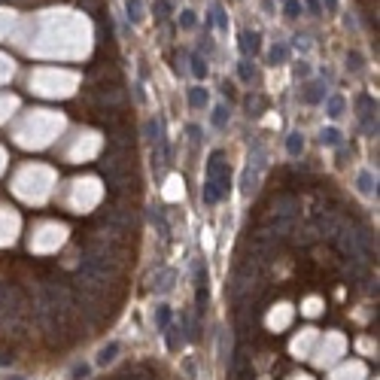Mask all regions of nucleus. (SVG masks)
<instances>
[{
	"mask_svg": "<svg viewBox=\"0 0 380 380\" xmlns=\"http://www.w3.org/2000/svg\"><path fill=\"white\" fill-rule=\"evenodd\" d=\"M228 186H231V176H228V165H225V155L222 152H213L207 161V183H204V201L216 204L222 195H228Z\"/></svg>",
	"mask_w": 380,
	"mask_h": 380,
	"instance_id": "obj_1",
	"label": "nucleus"
},
{
	"mask_svg": "<svg viewBox=\"0 0 380 380\" xmlns=\"http://www.w3.org/2000/svg\"><path fill=\"white\" fill-rule=\"evenodd\" d=\"M341 353H344V338H341V335H329V338H325V344L313 353V365L329 368V365H335V362H338V356H341Z\"/></svg>",
	"mask_w": 380,
	"mask_h": 380,
	"instance_id": "obj_2",
	"label": "nucleus"
},
{
	"mask_svg": "<svg viewBox=\"0 0 380 380\" xmlns=\"http://www.w3.org/2000/svg\"><path fill=\"white\" fill-rule=\"evenodd\" d=\"M332 380H365V365H362V362H344V365L332 374Z\"/></svg>",
	"mask_w": 380,
	"mask_h": 380,
	"instance_id": "obj_3",
	"label": "nucleus"
},
{
	"mask_svg": "<svg viewBox=\"0 0 380 380\" xmlns=\"http://www.w3.org/2000/svg\"><path fill=\"white\" fill-rule=\"evenodd\" d=\"M313 338H316V335H313V329H304V332H301V335L292 341V356H295V359H307Z\"/></svg>",
	"mask_w": 380,
	"mask_h": 380,
	"instance_id": "obj_4",
	"label": "nucleus"
},
{
	"mask_svg": "<svg viewBox=\"0 0 380 380\" xmlns=\"http://www.w3.org/2000/svg\"><path fill=\"white\" fill-rule=\"evenodd\" d=\"M241 49H243V55H256V52H259V34H256V31H243Z\"/></svg>",
	"mask_w": 380,
	"mask_h": 380,
	"instance_id": "obj_5",
	"label": "nucleus"
},
{
	"mask_svg": "<svg viewBox=\"0 0 380 380\" xmlns=\"http://www.w3.org/2000/svg\"><path fill=\"white\" fill-rule=\"evenodd\" d=\"M280 307H283V311H274L271 316H268V325H271L274 332H280V329L289 322V311H286V304H280Z\"/></svg>",
	"mask_w": 380,
	"mask_h": 380,
	"instance_id": "obj_6",
	"label": "nucleus"
},
{
	"mask_svg": "<svg viewBox=\"0 0 380 380\" xmlns=\"http://www.w3.org/2000/svg\"><path fill=\"white\" fill-rule=\"evenodd\" d=\"M286 149H289V155H301V149H304V137H301L298 131H292L289 140H286Z\"/></svg>",
	"mask_w": 380,
	"mask_h": 380,
	"instance_id": "obj_7",
	"label": "nucleus"
},
{
	"mask_svg": "<svg viewBox=\"0 0 380 380\" xmlns=\"http://www.w3.org/2000/svg\"><path fill=\"white\" fill-rule=\"evenodd\" d=\"M207 92H204V88H192V92H189V104L195 106V110H201V106H207Z\"/></svg>",
	"mask_w": 380,
	"mask_h": 380,
	"instance_id": "obj_8",
	"label": "nucleus"
},
{
	"mask_svg": "<svg viewBox=\"0 0 380 380\" xmlns=\"http://www.w3.org/2000/svg\"><path fill=\"white\" fill-rule=\"evenodd\" d=\"M359 189H362L365 195H371V192H374V179H371V173H368V171L359 173Z\"/></svg>",
	"mask_w": 380,
	"mask_h": 380,
	"instance_id": "obj_9",
	"label": "nucleus"
},
{
	"mask_svg": "<svg viewBox=\"0 0 380 380\" xmlns=\"http://www.w3.org/2000/svg\"><path fill=\"white\" fill-rule=\"evenodd\" d=\"M128 19H131V22H140V19H143V6H140V0H128Z\"/></svg>",
	"mask_w": 380,
	"mask_h": 380,
	"instance_id": "obj_10",
	"label": "nucleus"
},
{
	"mask_svg": "<svg viewBox=\"0 0 380 380\" xmlns=\"http://www.w3.org/2000/svg\"><path fill=\"white\" fill-rule=\"evenodd\" d=\"M225 119H228V110H225V106H216V110H213V125H216V128H225Z\"/></svg>",
	"mask_w": 380,
	"mask_h": 380,
	"instance_id": "obj_11",
	"label": "nucleus"
},
{
	"mask_svg": "<svg viewBox=\"0 0 380 380\" xmlns=\"http://www.w3.org/2000/svg\"><path fill=\"white\" fill-rule=\"evenodd\" d=\"M341 110H344V98H329V116H341Z\"/></svg>",
	"mask_w": 380,
	"mask_h": 380,
	"instance_id": "obj_12",
	"label": "nucleus"
},
{
	"mask_svg": "<svg viewBox=\"0 0 380 380\" xmlns=\"http://www.w3.org/2000/svg\"><path fill=\"white\" fill-rule=\"evenodd\" d=\"M179 25H183L186 31L195 28V12H192V9H183V12H179Z\"/></svg>",
	"mask_w": 380,
	"mask_h": 380,
	"instance_id": "obj_13",
	"label": "nucleus"
},
{
	"mask_svg": "<svg viewBox=\"0 0 380 380\" xmlns=\"http://www.w3.org/2000/svg\"><path fill=\"white\" fill-rule=\"evenodd\" d=\"M116 350H119L116 344L104 347V350H101V359H98V362H101V365H106V362H113V359H116Z\"/></svg>",
	"mask_w": 380,
	"mask_h": 380,
	"instance_id": "obj_14",
	"label": "nucleus"
},
{
	"mask_svg": "<svg viewBox=\"0 0 380 380\" xmlns=\"http://www.w3.org/2000/svg\"><path fill=\"white\" fill-rule=\"evenodd\" d=\"M192 70H195V76H198V79H201V76H207V64H204V58H198V55H195V58H192Z\"/></svg>",
	"mask_w": 380,
	"mask_h": 380,
	"instance_id": "obj_15",
	"label": "nucleus"
},
{
	"mask_svg": "<svg viewBox=\"0 0 380 380\" xmlns=\"http://www.w3.org/2000/svg\"><path fill=\"white\" fill-rule=\"evenodd\" d=\"M286 55H289V49H286V46H274V49H271V61H286Z\"/></svg>",
	"mask_w": 380,
	"mask_h": 380,
	"instance_id": "obj_16",
	"label": "nucleus"
},
{
	"mask_svg": "<svg viewBox=\"0 0 380 380\" xmlns=\"http://www.w3.org/2000/svg\"><path fill=\"white\" fill-rule=\"evenodd\" d=\"M338 140H341V134H338L335 128H325V131H322V143H329V146H335Z\"/></svg>",
	"mask_w": 380,
	"mask_h": 380,
	"instance_id": "obj_17",
	"label": "nucleus"
},
{
	"mask_svg": "<svg viewBox=\"0 0 380 380\" xmlns=\"http://www.w3.org/2000/svg\"><path fill=\"white\" fill-rule=\"evenodd\" d=\"M213 15H216V25H219V28H225V25H228V22H225V9H222L219 3H213Z\"/></svg>",
	"mask_w": 380,
	"mask_h": 380,
	"instance_id": "obj_18",
	"label": "nucleus"
},
{
	"mask_svg": "<svg viewBox=\"0 0 380 380\" xmlns=\"http://www.w3.org/2000/svg\"><path fill=\"white\" fill-rule=\"evenodd\" d=\"M286 15H292V19L301 15V3L298 0H286Z\"/></svg>",
	"mask_w": 380,
	"mask_h": 380,
	"instance_id": "obj_19",
	"label": "nucleus"
},
{
	"mask_svg": "<svg viewBox=\"0 0 380 380\" xmlns=\"http://www.w3.org/2000/svg\"><path fill=\"white\" fill-rule=\"evenodd\" d=\"M155 12H158V19H168V12H171V3H168V0H158V3H155Z\"/></svg>",
	"mask_w": 380,
	"mask_h": 380,
	"instance_id": "obj_20",
	"label": "nucleus"
},
{
	"mask_svg": "<svg viewBox=\"0 0 380 380\" xmlns=\"http://www.w3.org/2000/svg\"><path fill=\"white\" fill-rule=\"evenodd\" d=\"M241 79H243V82H249V79H252V67H249V61H241Z\"/></svg>",
	"mask_w": 380,
	"mask_h": 380,
	"instance_id": "obj_21",
	"label": "nucleus"
},
{
	"mask_svg": "<svg viewBox=\"0 0 380 380\" xmlns=\"http://www.w3.org/2000/svg\"><path fill=\"white\" fill-rule=\"evenodd\" d=\"M319 98H322V85H311V92H307V101H319Z\"/></svg>",
	"mask_w": 380,
	"mask_h": 380,
	"instance_id": "obj_22",
	"label": "nucleus"
},
{
	"mask_svg": "<svg viewBox=\"0 0 380 380\" xmlns=\"http://www.w3.org/2000/svg\"><path fill=\"white\" fill-rule=\"evenodd\" d=\"M347 61H350V67H353V70H359V67H362V64H359V55H356V52H353V55H350Z\"/></svg>",
	"mask_w": 380,
	"mask_h": 380,
	"instance_id": "obj_23",
	"label": "nucleus"
},
{
	"mask_svg": "<svg viewBox=\"0 0 380 380\" xmlns=\"http://www.w3.org/2000/svg\"><path fill=\"white\" fill-rule=\"evenodd\" d=\"M322 6H325L329 12H335V9H338V0H322Z\"/></svg>",
	"mask_w": 380,
	"mask_h": 380,
	"instance_id": "obj_24",
	"label": "nucleus"
},
{
	"mask_svg": "<svg viewBox=\"0 0 380 380\" xmlns=\"http://www.w3.org/2000/svg\"><path fill=\"white\" fill-rule=\"evenodd\" d=\"M307 6H311L313 12H319V3H316V0H307Z\"/></svg>",
	"mask_w": 380,
	"mask_h": 380,
	"instance_id": "obj_25",
	"label": "nucleus"
},
{
	"mask_svg": "<svg viewBox=\"0 0 380 380\" xmlns=\"http://www.w3.org/2000/svg\"><path fill=\"white\" fill-rule=\"evenodd\" d=\"M289 380H311L307 374H295V377H289Z\"/></svg>",
	"mask_w": 380,
	"mask_h": 380,
	"instance_id": "obj_26",
	"label": "nucleus"
}]
</instances>
